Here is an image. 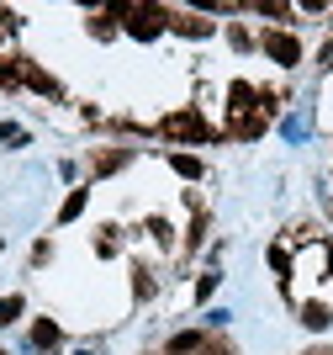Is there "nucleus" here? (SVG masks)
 Returning a JSON list of instances; mask_svg holds the SVG:
<instances>
[{
    "label": "nucleus",
    "mask_w": 333,
    "mask_h": 355,
    "mask_svg": "<svg viewBox=\"0 0 333 355\" xmlns=\"http://www.w3.org/2000/svg\"><path fill=\"white\" fill-rule=\"evenodd\" d=\"M127 16H132V21H127L132 37H154V32L164 27V11H159V6H138V11H127Z\"/></svg>",
    "instance_id": "nucleus-1"
},
{
    "label": "nucleus",
    "mask_w": 333,
    "mask_h": 355,
    "mask_svg": "<svg viewBox=\"0 0 333 355\" xmlns=\"http://www.w3.org/2000/svg\"><path fill=\"white\" fill-rule=\"evenodd\" d=\"M264 53H270V59H280V64H296V59H302V43H296V37H286V32H264Z\"/></svg>",
    "instance_id": "nucleus-2"
},
{
    "label": "nucleus",
    "mask_w": 333,
    "mask_h": 355,
    "mask_svg": "<svg viewBox=\"0 0 333 355\" xmlns=\"http://www.w3.org/2000/svg\"><path fill=\"white\" fill-rule=\"evenodd\" d=\"M164 133H174V138H212V128H201L196 117H186V112H180V117L164 122Z\"/></svg>",
    "instance_id": "nucleus-3"
},
{
    "label": "nucleus",
    "mask_w": 333,
    "mask_h": 355,
    "mask_svg": "<svg viewBox=\"0 0 333 355\" xmlns=\"http://www.w3.org/2000/svg\"><path fill=\"white\" fill-rule=\"evenodd\" d=\"M32 345H37V350H53V345H58V324H53V318H43V324L32 329Z\"/></svg>",
    "instance_id": "nucleus-4"
},
{
    "label": "nucleus",
    "mask_w": 333,
    "mask_h": 355,
    "mask_svg": "<svg viewBox=\"0 0 333 355\" xmlns=\"http://www.w3.org/2000/svg\"><path fill=\"white\" fill-rule=\"evenodd\" d=\"M302 324L307 329H328V302H307V308H302Z\"/></svg>",
    "instance_id": "nucleus-5"
},
{
    "label": "nucleus",
    "mask_w": 333,
    "mask_h": 355,
    "mask_svg": "<svg viewBox=\"0 0 333 355\" xmlns=\"http://www.w3.org/2000/svg\"><path fill=\"white\" fill-rule=\"evenodd\" d=\"M201 334H174V340H170V355H196V350H201Z\"/></svg>",
    "instance_id": "nucleus-6"
},
{
    "label": "nucleus",
    "mask_w": 333,
    "mask_h": 355,
    "mask_svg": "<svg viewBox=\"0 0 333 355\" xmlns=\"http://www.w3.org/2000/svg\"><path fill=\"white\" fill-rule=\"evenodd\" d=\"M27 85H32V90H43V96H58L53 74H43V69H27Z\"/></svg>",
    "instance_id": "nucleus-7"
},
{
    "label": "nucleus",
    "mask_w": 333,
    "mask_h": 355,
    "mask_svg": "<svg viewBox=\"0 0 333 355\" xmlns=\"http://www.w3.org/2000/svg\"><path fill=\"white\" fill-rule=\"evenodd\" d=\"M180 32H190V37H206V32H212V21H201V16H186V21H180Z\"/></svg>",
    "instance_id": "nucleus-8"
},
{
    "label": "nucleus",
    "mask_w": 333,
    "mask_h": 355,
    "mask_svg": "<svg viewBox=\"0 0 333 355\" xmlns=\"http://www.w3.org/2000/svg\"><path fill=\"white\" fill-rule=\"evenodd\" d=\"M16 313H21V297H0V324H11Z\"/></svg>",
    "instance_id": "nucleus-9"
},
{
    "label": "nucleus",
    "mask_w": 333,
    "mask_h": 355,
    "mask_svg": "<svg viewBox=\"0 0 333 355\" xmlns=\"http://www.w3.org/2000/svg\"><path fill=\"white\" fill-rule=\"evenodd\" d=\"M249 101H254V90H249V85H233V112H249Z\"/></svg>",
    "instance_id": "nucleus-10"
},
{
    "label": "nucleus",
    "mask_w": 333,
    "mask_h": 355,
    "mask_svg": "<svg viewBox=\"0 0 333 355\" xmlns=\"http://www.w3.org/2000/svg\"><path fill=\"white\" fill-rule=\"evenodd\" d=\"M174 170H180V175H201V164L186 159V154H174Z\"/></svg>",
    "instance_id": "nucleus-11"
},
{
    "label": "nucleus",
    "mask_w": 333,
    "mask_h": 355,
    "mask_svg": "<svg viewBox=\"0 0 333 355\" xmlns=\"http://www.w3.org/2000/svg\"><path fill=\"white\" fill-rule=\"evenodd\" d=\"M80 207H85V191H74L69 202H64V218H80Z\"/></svg>",
    "instance_id": "nucleus-12"
},
{
    "label": "nucleus",
    "mask_w": 333,
    "mask_h": 355,
    "mask_svg": "<svg viewBox=\"0 0 333 355\" xmlns=\"http://www.w3.org/2000/svg\"><path fill=\"white\" fill-rule=\"evenodd\" d=\"M16 80H21V69H16V64H6V59H0V85H16Z\"/></svg>",
    "instance_id": "nucleus-13"
},
{
    "label": "nucleus",
    "mask_w": 333,
    "mask_h": 355,
    "mask_svg": "<svg viewBox=\"0 0 333 355\" xmlns=\"http://www.w3.org/2000/svg\"><path fill=\"white\" fill-rule=\"evenodd\" d=\"M323 64H333V43H328V48H323Z\"/></svg>",
    "instance_id": "nucleus-14"
},
{
    "label": "nucleus",
    "mask_w": 333,
    "mask_h": 355,
    "mask_svg": "<svg viewBox=\"0 0 333 355\" xmlns=\"http://www.w3.org/2000/svg\"><path fill=\"white\" fill-rule=\"evenodd\" d=\"M0 355H6V350H0Z\"/></svg>",
    "instance_id": "nucleus-15"
}]
</instances>
